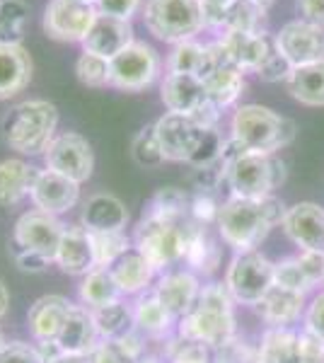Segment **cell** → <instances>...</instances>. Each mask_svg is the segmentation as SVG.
Returning <instances> with one entry per match:
<instances>
[{
  "instance_id": "6da1fadb",
  "label": "cell",
  "mask_w": 324,
  "mask_h": 363,
  "mask_svg": "<svg viewBox=\"0 0 324 363\" xmlns=\"http://www.w3.org/2000/svg\"><path fill=\"white\" fill-rule=\"evenodd\" d=\"M199 230L201 223H196L189 216H169L148 208V213L135 228V250L157 272V269L172 267L179 259H186Z\"/></svg>"
},
{
  "instance_id": "7a4b0ae2",
  "label": "cell",
  "mask_w": 324,
  "mask_h": 363,
  "mask_svg": "<svg viewBox=\"0 0 324 363\" xmlns=\"http://www.w3.org/2000/svg\"><path fill=\"white\" fill-rule=\"evenodd\" d=\"M284 206L279 199H240L230 196L218 211V230L223 240L238 252H252L259 247L269 230L284 220Z\"/></svg>"
},
{
  "instance_id": "3957f363",
  "label": "cell",
  "mask_w": 324,
  "mask_h": 363,
  "mask_svg": "<svg viewBox=\"0 0 324 363\" xmlns=\"http://www.w3.org/2000/svg\"><path fill=\"white\" fill-rule=\"evenodd\" d=\"M230 303L233 296L228 286H203L194 308L179 322V337L213 349L228 347L235 337V315Z\"/></svg>"
},
{
  "instance_id": "277c9868",
  "label": "cell",
  "mask_w": 324,
  "mask_h": 363,
  "mask_svg": "<svg viewBox=\"0 0 324 363\" xmlns=\"http://www.w3.org/2000/svg\"><path fill=\"white\" fill-rule=\"evenodd\" d=\"M223 177H225L230 194L240 199H264L284 182V162L274 155L250 153L238 140L230 138L223 148Z\"/></svg>"
},
{
  "instance_id": "5b68a950",
  "label": "cell",
  "mask_w": 324,
  "mask_h": 363,
  "mask_svg": "<svg viewBox=\"0 0 324 363\" xmlns=\"http://www.w3.org/2000/svg\"><path fill=\"white\" fill-rule=\"evenodd\" d=\"M56 126V104L46 102V99H27V102H20L10 109L3 119V136L5 143L17 153L39 155L49 150Z\"/></svg>"
},
{
  "instance_id": "8992f818",
  "label": "cell",
  "mask_w": 324,
  "mask_h": 363,
  "mask_svg": "<svg viewBox=\"0 0 324 363\" xmlns=\"http://www.w3.org/2000/svg\"><path fill=\"white\" fill-rule=\"evenodd\" d=\"M296 136L293 121L274 114L262 104H245L233 116V140L245 150L262 155H274Z\"/></svg>"
},
{
  "instance_id": "52a82bcc",
  "label": "cell",
  "mask_w": 324,
  "mask_h": 363,
  "mask_svg": "<svg viewBox=\"0 0 324 363\" xmlns=\"http://www.w3.org/2000/svg\"><path fill=\"white\" fill-rule=\"evenodd\" d=\"M143 20L152 37L167 44L189 42L206 27L201 0H148Z\"/></svg>"
},
{
  "instance_id": "ba28073f",
  "label": "cell",
  "mask_w": 324,
  "mask_h": 363,
  "mask_svg": "<svg viewBox=\"0 0 324 363\" xmlns=\"http://www.w3.org/2000/svg\"><path fill=\"white\" fill-rule=\"evenodd\" d=\"M276 281V264L257 250L240 252L228 267L225 286L235 301L257 306Z\"/></svg>"
},
{
  "instance_id": "9c48e42d",
  "label": "cell",
  "mask_w": 324,
  "mask_h": 363,
  "mask_svg": "<svg viewBox=\"0 0 324 363\" xmlns=\"http://www.w3.org/2000/svg\"><path fill=\"white\" fill-rule=\"evenodd\" d=\"M157 70H160L157 51L143 42H133L109 61V85L126 92L145 90L157 78Z\"/></svg>"
},
{
  "instance_id": "30bf717a",
  "label": "cell",
  "mask_w": 324,
  "mask_h": 363,
  "mask_svg": "<svg viewBox=\"0 0 324 363\" xmlns=\"http://www.w3.org/2000/svg\"><path fill=\"white\" fill-rule=\"evenodd\" d=\"M44 157H46V169H54V172L78 182V184L92 177L95 155H92V145L80 133L68 131L56 136L51 140Z\"/></svg>"
},
{
  "instance_id": "8fae6325",
  "label": "cell",
  "mask_w": 324,
  "mask_h": 363,
  "mask_svg": "<svg viewBox=\"0 0 324 363\" xmlns=\"http://www.w3.org/2000/svg\"><path fill=\"white\" fill-rule=\"evenodd\" d=\"M97 8L82 0H51L44 13V32L56 42H85Z\"/></svg>"
},
{
  "instance_id": "7c38bea8",
  "label": "cell",
  "mask_w": 324,
  "mask_h": 363,
  "mask_svg": "<svg viewBox=\"0 0 324 363\" xmlns=\"http://www.w3.org/2000/svg\"><path fill=\"white\" fill-rule=\"evenodd\" d=\"M257 363H324V342L310 332L293 335L271 330L262 342Z\"/></svg>"
},
{
  "instance_id": "4fadbf2b",
  "label": "cell",
  "mask_w": 324,
  "mask_h": 363,
  "mask_svg": "<svg viewBox=\"0 0 324 363\" xmlns=\"http://www.w3.org/2000/svg\"><path fill=\"white\" fill-rule=\"evenodd\" d=\"M66 228L56 216L46 213V211H27L20 216L15 223V245L20 250L37 252L44 259L56 262L58 247H61V238Z\"/></svg>"
},
{
  "instance_id": "5bb4252c",
  "label": "cell",
  "mask_w": 324,
  "mask_h": 363,
  "mask_svg": "<svg viewBox=\"0 0 324 363\" xmlns=\"http://www.w3.org/2000/svg\"><path fill=\"white\" fill-rule=\"evenodd\" d=\"M274 44L281 51V56L291 63V68H303L324 61V27H317L312 22H288L276 34Z\"/></svg>"
},
{
  "instance_id": "9a60e30c",
  "label": "cell",
  "mask_w": 324,
  "mask_h": 363,
  "mask_svg": "<svg viewBox=\"0 0 324 363\" xmlns=\"http://www.w3.org/2000/svg\"><path fill=\"white\" fill-rule=\"evenodd\" d=\"M203 126H199L189 114L167 112L155 121V136L162 148L164 160L189 162L199 140H201Z\"/></svg>"
},
{
  "instance_id": "2e32d148",
  "label": "cell",
  "mask_w": 324,
  "mask_h": 363,
  "mask_svg": "<svg viewBox=\"0 0 324 363\" xmlns=\"http://www.w3.org/2000/svg\"><path fill=\"white\" fill-rule=\"evenodd\" d=\"M284 230L303 252H324V208L303 201L284 213Z\"/></svg>"
},
{
  "instance_id": "e0dca14e",
  "label": "cell",
  "mask_w": 324,
  "mask_h": 363,
  "mask_svg": "<svg viewBox=\"0 0 324 363\" xmlns=\"http://www.w3.org/2000/svg\"><path fill=\"white\" fill-rule=\"evenodd\" d=\"M32 201L39 211H46L51 216L66 213L78 203L80 199V184L63 174L54 172V169H41L37 184L32 189Z\"/></svg>"
},
{
  "instance_id": "ac0fdd59",
  "label": "cell",
  "mask_w": 324,
  "mask_h": 363,
  "mask_svg": "<svg viewBox=\"0 0 324 363\" xmlns=\"http://www.w3.org/2000/svg\"><path fill=\"white\" fill-rule=\"evenodd\" d=\"M218 44L225 49L230 61L240 70H252L259 73V68L267 63L274 46H271L269 37L264 32H238V29H228Z\"/></svg>"
},
{
  "instance_id": "d6986e66",
  "label": "cell",
  "mask_w": 324,
  "mask_h": 363,
  "mask_svg": "<svg viewBox=\"0 0 324 363\" xmlns=\"http://www.w3.org/2000/svg\"><path fill=\"white\" fill-rule=\"evenodd\" d=\"M128 44H133V27L126 20H116L109 15H99L92 22L90 32H87L82 49L90 51V54L104 56V58H114L116 54H121Z\"/></svg>"
},
{
  "instance_id": "ffe728a7",
  "label": "cell",
  "mask_w": 324,
  "mask_h": 363,
  "mask_svg": "<svg viewBox=\"0 0 324 363\" xmlns=\"http://www.w3.org/2000/svg\"><path fill=\"white\" fill-rule=\"evenodd\" d=\"M56 264L61 267V272L70 274V277H87V274L97 269L90 233L82 225H70L63 230Z\"/></svg>"
},
{
  "instance_id": "44dd1931",
  "label": "cell",
  "mask_w": 324,
  "mask_h": 363,
  "mask_svg": "<svg viewBox=\"0 0 324 363\" xmlns=\"http://www.w3.org/2000/svg\"><path fill=\"white\" fill-rule=\"evenodd\" d=\"M99 332L92 318V310L73 306V310L68 313L66 322H63V330L56 339V347L63 354H82V356H92L97 344Z\"/></svg>"
},
{
  "instance_id": "7402d4cb",
  "label": "cell",
  "mask_w": 324,
  "mask_h": 363,
  "mask_svg": "<svg viewBox=\"0 0 324 363\" xmlns=\"http://www.w3.org/2000/svg\"><path fill=\"white\" fill-rule=\"evenodd\" d=\"M73 310V303L63 296H41L27 315L29 332L37 342H54L63 330L68 313Z\"/></svg>"
},
{
  "instance_id": "603a6c76",
  "label": "cell",
  "mask_w": 324,
  "mask_h": 363,
  "mask_svg": "<svg viewBox=\"0 0 324 363\" xmlns=\"http://www.w3.org/2000/svg\"><path fill=\"white\" fill-rule=\"evenodd\" d=\"M160 92L164 107L177 114H194L208 102L203 80L189 73H169Z\"/></svg>"
},
{
  "instance_id": "cb8c5ba5",
  "label": "cell",
  "mask_w": 324,
  "mask_h": 363,
  "mask_svg": "<svg viewBox=\"0 0 324 363\" xmlns=\"http://www.w3.org/2000/svg\"><path fill=\"white\" fill-rule=\"evenodd\" d=\"M80 223L87 233H114L128 223V211L114 194H92L82 206Z\"/></svg>"
},
{
  "instance_id": "d4e9b609",
  "label": "cell",
  "mask_w": 324,
  "mask_h": 363,
  "mask_svg": "<svg viewBox=\"0 0 324 363\" xmlns=\"http://www.w3.org/2000/svg\"><path fill=\"white\" fill-rule=\"evenodd\" d=\"M152 294L160 298V303L174 315V318H184L194 308L199 294H201V286H199L196 277L189 272H172V274H164V277L157 281Z\"/></svg>"
},
{
  "instance_id": "484cf974",
  "label": "cell",
  "mask_w": 324,
  "mask_h": 363,
  "mask_svg": "<svg viewBox=\"0 0 324 363\" xmlns=\"http://www.w3.org/2000/svg\"><path fill=\"white\" fill-rule=\"evenodd\" d=\"M32 80V58L22 44H0V99L22 92Z\"/></svg>"
},
{
  "instance_id": "4316f807",
  "label": "cell",
  "mask_w": 324,
  "mask_h": 363,
  "mask_svg": "<svg viewBox=\"0 0 324 363\" xmlns=\"http://www.w3.org/2000/svg\"><path fill=\"white\" fill-rule=\"evenodd\" d=\"M203 85H206L208 102L218 109H225L230 104L238 102L240 95H242V90H245L242 70L235 66L230 58H225V61H220L208 75H206Z\"/></svg>"
},
{
  "instance_id": "83f0119b",
  "label": "cell",
  "mask_w": 324,
  "mask_h": 363,
  "mask_svg": "<svg viewBox=\"0 0 324 363\" xmlns=\"http://www.w3.org/2000/svg\"><path fill=\"white\" fill-rule=\"evenodd\" d=\"M303 306H305V294H298V291H291V289H284V286L274 284L269 289V294L264 296L255 308L269 325L284 327L300 318Z\"/></svg>"
},
{
  "instance_id": "f1b7e54d",
  "label": "cell",
  "mask_w": 324,
  "mask_h": 363,
  "mask_svg": "<svg viewBox=\"0 0 324 363\" xmlns=\"http://www.w3.org/2000/svg\"><path fill=\"white\" fill-rule=\"evenodd\" d=\"M41 169L27 165L25 160H3L0 162V208L13 206L32 194Z\"/></svg>"
},
{
  "instance_id": "f546056e",
  "label": "cell",
  "mask_w": 324,
  "mask_h": 363,
  "mask_svg": "<svg viewBox=\"0 0 324 363\" xmlns=\"http://www.w3.org/2000/svg\"><path fill=\"white\" fill-rule=\"evenodd\" d=\"M109 272H111V277H114L116 286L121 289V294L133 296L148 289L152 274H155V267H152L138 250L131 247L126 255H121L119 259L109 267Z\"/></svg>"
},
{
  "instance_id": "4dcf8cb0",
  "label": "cell",
  "mask_w": 324,
  "mask_h": 363,
  "mask_svg": "<svg viewBox=\"0 0 324 363\" xmlns=\"http://www.w3.org/2000/svg\"><path fill=\"white\" fill-rule=\"evenodd\" d=\"M288 90L300 104L322 107L324 104V61L310 63L303 68H293L288 78Z\"/></svg>"
},
{
  "instance_id": "1f68e13d",
  "label": "cell",
  "mask_w": 324,
  "mask_h": 363,
  "mask_svg": "<svg viewBox=\"0 0 324 363\" xmlns=\"http://www.w3.org/2000/svg\"><path fill=\"white\" fill-rule=\"evenodd\" d=\"M121 296H123L121 289L116 286V281L111 277L109 269H95V272L87 274L80 284V301L90 310L119 303Z\"/></svg>"
},
{
  "instance_id": "d6a6232c",
  "label": "cell",
  "mask_w": 324,
  "mask_h": 363,
  "mask_svg": "<svg viewBox=\"0 0 324 363\" xmlns=\"http://www.w3.org/2000/svg\"><path fill=\"white\" fill-rule=\"evenodd\" d=\"M133 320H135V330L145 332L150 337H162L169 332L174 322V315L160 303V298L155 294L138 298L133 310Z\"/></svg>"
},
{
  "instance_id": "836d02e7",
  "label": "cell",
  "mask_w": 324,
  "mask_h": 363,
  "mask_svg": "<svg viewBox=\"0 0 324 363\" xmlns=\"http://www.w3.org/2000/svg\"><path fill=\"white\" fill-rule=\"evenodd\" d=\"M92 318H95V325H97L99 337L109 339V342L128 337L135 330L133 313L126 306H123L121 301L119 303H111V306H104V308L92 310Z\"/></svg>"
},
{
  "instance_id": "e575fe53",
  "label": "cell",
  "mask_w": 324,
  "mask_h": 363,
  "mask_svg": "<svg viewBox=\"0 0 324 363\" xmlns=\"http://www.w3.org/2000/svg\"><path fill=\"white\" fill-rule=\"evenodd\" d=\"M143 359V344L135 330L123 339H104L92 354V363H138Z\"/></svg>"
},
{
  "instance_id": "d590c367",
  "label": "cell",
  "mask_w": 324,
  "mask_h": 363,
  "mask_svg": "<svg viewBox=\"0 0 324 363\" xmlns=\"http://www.w3.org/2000/svg\"><path fill=\"white\" fill-rule=\"evenodd\" d=\"M264 17H267V8L255 3V0H235L230 5L225 22H223V32L228 29H238V32H264Z\"/></svg>"
},
{
  "instance_id": "8d00e7d4",
  "label": "cell",
  "mask_w": 324,
  "mask_h": 363,
  "mask_svg": "<svg viewBox=\"0 0 324 363\" xmlns=\"http://www.w3.org/2000/svg\"><path fill=\"white\" fill-rule=\"evenodd\" d=\"M206 63H208V51L203 44L196 42H181L174 46V51L169 54V73H189L196 78H203Z\"/></svg>"
},
{
  "instance_id": "74e56055",
  "label": "cell",
  "mask_w": 324,
  "mask_h": 363,
  "mask_svg": "<svg viewBox=\"0 0 324 363\" xmlns=\"http://www.w3.org/2000/svg\"><path fill=\"white\" fill-rule=\"evenodd\" d=\"M27 17L25 0H0V44H20Z\"/></svg>"
},
{
  "instance_id": "f35d334b",
  "label": "cell",
  "mask_w": 324,
  "mask_h": 363,
  "mask_svg": "<svg viewBox=\"0 0 324 363\" xmlns=\"http://www.w3.org/2000/svg\"><path fill=\"white\" fill-rule=\"evenodd\" d=\"M90 240H92V250H95V264H97V269H109L121 255H126V252L131 250L128 235L123 230L90 233Z\"/></svg>"
},
{
  "instance_id": "ab89813d",
  "label": "cell",
  "mask_w": 324,
  "mask_h": 363,
  "mask_svg": "<svg viewBox=\"0 0 324 363\" xmlns=\"http://www.w3.org/2000/svg\"><path fill=\"white\" fill-rule=\"evenodd\" d=\"M131 155L133 160L138 162L140 167H157L164 162V155H162V148L157 143V136H155V124L152 126H145L138 136L133 138V145H131Z\"/></svg>"
},
{
  "instance_id": "60d3db41",
  "label": "cell",
  "mask_w": 324,
  "mask_h": 363,
  "mask_svg": "<svg viewBox=\"0 0 324 363\" xmlns=\"http://www.w3.org/2000/svg\"><path fill=\"white\" fill-rule=\"evenodd\" d=\"M75 73H78V80L82 85H90V87L109 85V58L82 51L78 63H75Z\"/></svg>"
},
{
  "instance_id": "b9f144b4",
  "label": "cell",
  "mask_w": 324,
  "mask_h": 363,
  "mask_svg": "<svg viewBox=\"0 0 324 363\" xmlns=\"http://www.w3.org/2000/svg\"><path fill=\"white\" fill-rule=\"evenodd\" d=\"M223 148H225V143H223V138H220V131H218L216 126L203 128L201 140H199L196 150H194L189 165H194L196 169L216 165V162H220V157H223Z\"/></svg>"
},
{
  "instance_id": "7bdbcfd3",
  "label": "cell",
  "mask_w": 324,
  "mask_h": 363,
  "mask_svg": "<svg viewBox=\"0 0 324 363\" xmlns=\"http://www.w3.org/2000/svg\"><path fill=\"white\" fill-rule=\"evenodd\" d=\"M186 262H189L191 267H196L199 272H213L216 264H218V247L208 240L206 235L203 225L201 230L196 233V238H194L191 247H189V255H186Z\"/></svg>"
},
{
  "instance_id": "ee69618b",
  "label": "cell",
  "mask_w": 324,
  "mask_h": 363,
  "mask_svg": "<svg viewBox=\"0 0 324 363\" xmlns=\"http://www.w3.org/2000/svg\"><path fill=\"white\" fill-rule=\"evenodd\" d=\"M274 284L284 286V289H291V291H298V294H308V291L312 289L310 279L305 277V272L300 269L296 257L276 264V281Z\"/></svg>"
},
{
  "instance_id": "f6af8a7d",
  "label": "cell",
  "mask_w": 324,
  "mask_h": 363,
  "mask_svg": "<svg viewBox=\"0 0 324 363\" xmlns=\"http://www.w3.org/2000/svg\"><path fill=\"white\" fill-rule=\"evenodd\" d=\"M189 199H186L184 191L174 189V186H167V189H160L155 194V199L150 201L152 211H160V213H169V216H189Z\"/></svg>"
},
{
  "instance_id": "bcb514c9",
  "label": "cell",
  "mask_w": 324,
  "mask_h": 363,
  "mask_svg": "<svg viewBox=\"0 0 324 363\" xmlns=\"http://www.w3.org/2000/svg\"><path fill=\"white\" fill-rule=\"evenodd\" d=\"M172 363H218V356L213 347L179 337V347L174 349Z\"/></svg>"
},
{
  "instance_id": "7dc6e473",
  "label": "cell",
  "mask_w": 324,
  "mask_h": 363,
  "mask_svg": "<svg viewBox=\"0 0 324 363\" xmlns=\"http://www.w3.org/2000/svg\"><path fill=\"white\" fill-rule=\"evenodd\" d=\"M0 363H46L41 359L37 347H29L25 342H10L0 351Z\"/></svg>"
},
{
  "instance_id": "c3c4849f",
  "label": "cell",
  "mask_w": 324,
  "mask_h": 363,
  "mask_svg": "<svg viewBox=\"0 0 324 363\" xmlns=\"http://www.w3.org/2000/svg\"><path fill=\"white\" fill-rule=\"evenodd\" d=\"M293 73L291 63L286 61L284 56H281V51L276 49L274 44V51H271V56L267 58V63H264L262 68H259V78L262 80H269V83H276V80H288Z\"/></svg>"
},
{
  "instance_id": "681fc988",
  "label": "cell",
  "mask_w": 324,
  "mask_h": 363,
  "mask_svg": "<svg viewBox=\"0 0 324 363\" xmlns=\"http://www.w3.org/2000/svg\"><path fill=\"white\" fill-rule=\"evenodd\" d=\"M140 3H143V0H97L95 8L99 15H109V17H116V20L131 22V17L138 13Z\"/></svg>"
},
{
  "instance_id": "f907efd6",
  "label": "cell",
  "mask_w": 324,
  "mask_h": 363,
  "mask_svg": "<svg viewBox=\"0 0 324 363\" xmlns=\"http://www.w3.org/2000/svg\"><path fill=\"white\" fill-rule=\"evenodd\" d=\"M300 269L305 272V277L310 279L312 286H317L324 281V252H303L296 257Z\"/></svg>"
},
{
  "instance_id": "816d5d0a",
  "label": "cell",
  "mask_w": 324,
  "mask_h": 363,
  "mask_svg": "<svg viewBox=\"0 0 324 363\" xmlns=\"http://www.w3.org/2000/svg\"><path fill=\"white\" fill-rule=\"evenodd\" d=\"M235 0H201V10H203V22L206 27H218L223 29L225 15Z\"/></svg>"
},
{
  "instance_id": "f5cc1de1",
  "label": "cell",
  "mask_w": 324,
  "mask_h": 363,
  "mask_svg": "<svg viewBox=\"0 0 324 363\" xmlns=\"http://www.w3.org/2000/svg\"><path fill=\"white\" fill-rule=\"evenodd\" d=\"M308 332L324 342V294L315 298V303L308 310Z\"/></svg>"
},
{
  "instance_id": "db71d44e",
  "label": "cell",
  "mask_w": 324,
  "mask_h": 363,
  "mask_svg": "<svg viewBox=\"0 0 324 363\" xmlns=\"http://www.w3.org/2000/svg\"><path fill=\"white\" fill-rule=\"evenodd\" d=\"M296 5L305 22L324 27V0H296Z\"/></svg>"
},
{
  "instance_id": "11a10c76",
  "label": "cell",
  "mask_w": 324,
  "mask_h": 363,
  "mask_svg": "<svg viewBox=\"0 0 324 363\" xmlns=\"http://www.w3.org/2000/svg\"><path fill=\"white\" fill-rule=\"evenodd\" d=\"M15 262H17V267H20L22 272H32V274L44 272L46 264H49V259H44V257L37 255V252H27V250H17L15 252Z\"/></svg>"
},
{
  "instance_id": "9f6ffc18",
  "label": "cell",
  "mask_w": 324,
  "mask_h": 363,
  "mask_svg": "<svg viewBox=\"0 0 324 363\" xmlns=\"http://www.w3.org/2000/svg\"><path fill=\"white\" fill-rule=\"evenodd\" d=\"M51 363H92V356H82V354H61L58 359Z\"/></svg>"
},
{
  "instance_id": "6f0895ef",
  "label": "cell",
  "mask_w": 324,
  "mask_h": 363,
  "mask_svg": "<svg viewBox=\"0 0 324 363\" xmlns=\"http://www.w3.org/2000/svg\"><path fill=\"white\" fill-rule=\"evenodd\" d=\"M8 306H10V294H8V289H5L3 281H0V320H3L5 313H8Z\"/></svg>"
},
{
  "instance_id": "680465c9",
  "label": "cell",
  "mask_w": 324,
  "mask_h": 363,
  "mask_svg": "<svg viewBox=\"0 0 324 363\" xmlns=\"http://www.w3.org/2000/svg\"><path fill=\"white\" fill-rule=\"evenodd\" d=\"M255 3H259V5H264V8H269L271 3H274V0H255Z\"/></svg>"
},
{
  "instance_id": "91938a15",
  "label": "cell",
  "mask_w": 324,
  "mask_h": 363,
  "mask_svg": "<svg viewBox=\"0 0 324 363\" xmlns=\"http://www.w3.org/2000/svg\"><path fill=\"white\" fill-rule=\"evenodd\" d=\"M5 344H8V342H5V337H3V332H0V351H3V349H5Z\"/></svg>"
},
{
  "instance_id": "94428289",
  "label": "cell",
  "mask_w": 324,
  "mask_h": 363,
  "mask_svg": "<svg viewBox=\"0 0 324 363\" xmlns=\"http://www.w3.org/2000/svg\"><path fill=\"white\" fill-rule=\"evenodd\" d=\"M138 363H155V361H152V359H140Z\"/></svg>"
},
{
  "instance_id": "6125c7cd",
  "label": "cell",
  "mask_w": 324,
  "mask_h": 363,
  "mask_svg": "<svg viewBox=\"0 0 324 363\" xmlns=\"http://www.w3.org/2000/svg\"><path fill=\"white\" fill-rule=\"evenodd\" d=\"M82 3H92V5H95V3H97V0H82Z\"/></svg>"
}]
</instances>
